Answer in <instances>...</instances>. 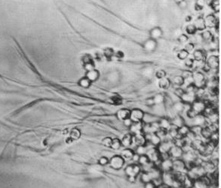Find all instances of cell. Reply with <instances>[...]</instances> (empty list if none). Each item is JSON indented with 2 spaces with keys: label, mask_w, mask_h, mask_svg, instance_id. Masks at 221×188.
Listing matches in <instances>:
<instances>
[{
  "label": "cell",
  "mask_w": 221,
  "mask_h": 188,
  "mask_svg": "<svg viewBox=\"0 0 221 188\" xmlns=\"http://www.w3.org/2000/svg\"><path fill=\"white\" fill-rule=\"evenodd\" d=\"M109 161H110V159H109L107 157L102 156V157L100 158L99 160H98V163H99V165H101V166H106V165L109 164Z\"/></svg>",
  "instance_id": "47"
},
{
  "label": "cell",
  "mask_w": 221,
  "mask_h": 188,
  "mask_svg": "<svg viewBox=\"0 0 221 188\" xmlns=\"http://www.w3.org/2000/svg\"><path fill=\"white\" fill-rule=\"evenodd\" d=\"M174 145L173 140L171 139H166L162 140L159 145L157 147L158 150L159 151L160 154H168L170 149Z\"/></svg>",
  "instance_id": "13"
},
{
  "label": "cell",
  "mask_w": 221,
  "mask_h": 188,
  "mask_svg": "<svg viewBox=\"0 0 221 188\" xmlns=\"http://www.w3.org/2000/svg\"><path fill=\"white\" fill-rule=\"evenodd\" d=\"M196 151L192 150V149L187 151H184L181 159L185 162V163L187 165L191 164V163H194V162L196 160V159L198 158L197 154H196Z\"/></svg>",
  "instance_id": "8"
},
{
  "label": "cell",
  "mask_w": 221,
  "mask_h": 188,
  "mask_svg": "<svg viewBox=\"0 0 221 188\" xmlns=\"http://www.w3.org/2000/svg\"><path fill=\"white\" fill-rule=\"evenodd\" d=\"M112 140H113V138H110V137H106V138H104L102 140L103 145L105 146V147H110V146H111V144H112Z\"/></svg>",
  "instance_id": "45"
},
{
  "label": "cell",
  "mask_w": 221,
  "mask_h": 188,
  "mask_svg": "<svg viewBox=\"0 0 221 188\" xmlns=\"http://www.w3.org/2000/svg\"><path fill=\"white\" fill-rule=\"evenodd\" d=\"M194 61H199V62H204L206 59V54L202 50H196L193 52Z\"/></svg>",
  "instance_id": "26"
},
{
  "label": "cell",
  "mask_w": 221,
  "mask_h": 188,
  "mask_svg": "<svg viewBox=\"0 0 221 188\" xmlns=\"http://www.w3.org/2000/svg\"><path fill=\"white\" fill-rule=\"evenodd\" d=\"M194 48H195L194 44L192 43H189L185 45V48L184 49H185V50H187L188 52H191V51L193 50Z\"/></svg>",
  "instance_id": "56"
},
{
  "label": "cell",
  "mask_w": 221,
  "mask_h": 188,
  "mask_svg": "<svg viewBox=\"0 0 221 188\" xmlns=\"http://www.w3.org/2000/svg\"><path fill=\"white\" fill-rule=\"evenodd\" d=\"M171 124H172V126H174V127L177 128V129H178V128H179V127H180V126H182L183 125H184L183 119H182L180 117H175V118L174 119V120L172 121V122H171Z\"/></svg>",
  "instance_id": "39"
},
{
  "label": "cell",
  "mask_w": 221,
  "mask_h": 188,
  "mask_svg": "<svg viewBox=\"0 0 221 188\" xmlns=\"http://www.w3.org/2000/svg\"><path fill=\"white\" fill-rule=\"evenodd\" d=\"M191 19H192V17H191L190 16H188V17H187V18H186V21L189 22V21H190Z\"/></svg>",
  "instance_id": "62"
},
{
  "label": "cell",
  "mask_w": 221,
  "mask_h": 188,
  "mask_svg": "<svg viewBox=\"0 0 221 188\" xmlns=\"http://www.w3.org/2000/svg\"><path fill=\"white\" fill-rule=\"evenodd\" d=\"M79 84L80 86H82V88H85V89H88L91 86V84H92V82L88 80V79L86 78V77H83L79 82Z\"/></svg>",
  "instance_id": "37"
},
{
  "label": "cell",
  "mask_w": 221,
  "mask_h": 188,
  "mask_svg": "<svg viewBox=\"0 0 221 188\" xmlns=\"http://www.w3.org/2000/svg\"><path fill=\"white\" fill-rule=\"evenodd\" d=\"M144 116V112L140 109H133L132 110H131L129 118L133 122H143Z\"/></svg>",
  "instance_id": "11"
},
{
  "label": "cell",
  "mask_w": 221,
  "mask_h": 188,
  "mask_svg": "<svg viewBox=\"0 0 221 188\" xmlns=\"http://www.w3.org/2000/svg\"><path fill=\"white\" fill-rule=\"evenodd\" d=\"M156 184L153 181L147 182L144 184V188H156Z\"/></svg>",
  "instance_id": "57"
},
{
  "label": "cell",
  "mask_w": 221,
  "mask_h": 188,
  "mask_svg": "<svg viewBox=\"0 0 221 188\" xmlns=\"http://www.w3.org/2000/svg\"><path fill=\"white\" fill-rule=\"evenodd\" d=\"M84 67H85V69L86 70L87 72L91 71V70H94V64H93L92 61H90V62L85 63Z\"/></svg>",
  "instance_id": "48"
},
{
  "label": "cell",
  "mask_w": 221,
  "mask_h": 188,
  "mask_svg": "<svg viewBox=\"0 0 221 188\" xmlns=\"http://www.w3.org/2000/svg\"><path fill=\"white\" fill-rule=\"evenodd\" d=\"M189 131H190V128L186 125H183L180 127L178 128V133L180 138H186L188 135Z\"/></svg>",
  "instance_id": "29"
},
{
  "label": "cell",
  "mask_w": 221,
  "mask_h": 188,
  "mask_svg": "<svg viewBox=\"0 0 221 188\" xmlns=\"http://www.w3.org/2000/svg\"><path fill=\"white\" fill-rule=\"evenodd\" d=\"M178 5L181 9H186V8H187V6H188V3H187V2L186 1V0H183V1H182L181 2H180Z\"/></svg>",
  "instance_id": "58"
},
{
  "label": "cell",
  "mask_w": 221,
  "mask_h": 188,
  "mask_svg": "<svg viewBox=\"0 0 221 188\" xmlns=\"http://www.w3.org/2000/svg\"><path fill=\"white\" fill-rule=\"evenodd\" d=\"M156 188H171V187H168V186H166V185H165V184H160V185H158Z\"/></svg>",
  "instance_id": "61"
},
{
  "label": "cell",
  "mask_w": 221,
  "mask_h": 188,
  "mask_svg": "<svg viewBox=\"0 0 221 188\" xmlns=\"http://www.w3.org/2000/svg\"><path fill=\"white\" fill-rule=\"evenodd\" d=\"M205 108H206V104H205V101H201V100H196L193 103L190 104V109L196 115L202 114L205 110Z\"/></svg>",
  "instance_id": "9"
},
{
  "label": "cell",
  "mask_w": 221,
  "mask_h": 188,
  "mask_svg": "<svg viewBox=\"0 0 221 188\" xmlns=\"http://www.w3.org/2000/svg\"><path fill=\"white\" fill-rule=\"evenodd\" d=\"M130 113H131V110H129V109H120L117 111L116 113V117L119 120L122 121L123 122L125 119H129L130 117Z\"/></svg>",
  "instance_id": "23"
},
{
  "label": "cell",
  "mask_w": 221,
  "mask_h": 188,
  "mask_svg": "<svg viewBox=\"0 0 221 188\" xmlns=\"http://www.w3.org/2000/svg\"><path fill=\"white\" fill-rule=\"evenodd\" d=\"M121 147H122V144H121L120 139L115 138L112 140V144H111V146H110V147H111L112 149L117 150H119V149L121 148Z\"/></svg>",
  "instance_id": "35"
},
{
  "label": "cell",
  "mask_w": 221,
  "mask_h": 188,
  "mask_svg": "<svg viewBox=\"0 0 221 188\" xmlns=\"http://www.w3.org/2000/svg\"><path fill=\"white\" fill-rule=\"evenodd\" d=\"M150 39H152L157 41V40H159V39L162 37L163 36L162 30L159 27H156L152 28L150 32Z\"/></svg>",
  "instance_id": "22"
},
{
  "label": "cell",
  "mask_w": 221,
  "mask_h": 188,
  "mask_svg": "<svg viewBox=\"0 0 221 188\" xmlns=\"http://www.w3.org/2000/svg\"><path fill=\"white\" fill-rule=\"evenodd\" d=\"M171 80H170L168 78H166V77L159 80V87H160L161 89H164V90H167V89H169L170 86H171Z\"/></svg>",
  "instance_id": "31"
},
{
  "label": "cell",
  "mask_w": 221,
  "mask_h": 188,
  "mask_svg": "<svg viewBox=\"0 0 221 188\" xmlns=\"http://www.w3.org/2000/svg\"><path fill=\"white\" fill-rule=\"evenodd\" d=\"M187 174L191 179L194 181L206 175V172L205 171L201 165H199V166H193L188 168Z\"/></svg>",
  "instance_id": "3"
},
{
  "label": "cell",
  "mask_w": 221,
  "mask_h": 188,
  "mask_svg": "<svg viewBox=\"0 0 221 188\" xmlns=\"http://www.w3.org/2000/svg\"><path fill=\"white\" fill-rule=\"evenodd\" d=\"M206 64L209 70H217L219 66V57L216 55L210 56Z\"/></svg>",
  "instance_id": "19"
},
{
  "label": "cell",
  "mask_w": 221,
  "mask_h": 188,
  "mask_svg": "<svg viewBox=\"0 0 221 188\" xmlns=\"http://www.w3.org/2000/svg\"><path fill=\"white\" fill-rule=\"evenodd\" d=\"M146 155L149 158L150 162L154 163V164L159 163V162L161 161L160 153L158 150L157 147H151V148H148V150H147Z\"/></svg>",
  "instance_id": "5"
},
{
  "label": "cell",
  "mask_w": 221,
  "mask_h": 188,
  "mask_svg": "<svg viewBox=\"0 0 221 188\" xmlns=\"http://www.w3.org/2000/svg\"><path fill=\"white\" fill-rule=\"evenodd\" d=\"M185 65L187 67L192 68L194 65V60L192 58H187L185 60Z\"/></svg>",
  "instance_id": "52"
},
{
  "label": "cell",
  "mask_w": 221,
  "mask_h": 188,
  "mask_svg": "<svg viewBox=\"0 0 221 188\" xmlns=\"http://www.w3.org/2000/svg\"><path fill=\"white\" fill-rule=\"evenodd\" d=\"M211 184L209 177L207 175L193 181L194 188H208Z\"/></svg>",
  "instance_id": "7"
},
{
  "label": "cell",
  "mask_w": 221,
  "mask_h": 188,
  "mask_svg": "<svg viewBox=\"0 0 221 188\" xmlns=\"http://www.w3.org/2000/svg\"><path fill=\"white\" fill-rule=\"evenodd\" d=\"M192 122H193V126H200V127H204L206 126L207 121L206 118L203 114H198L197 116L192 119Z\"/></svg>",
  "instance_id": "20"
},
{
  "label": "cell",
  "mask_w": 221,
  "mask_h": 188,
  "mask_svg": "<svg viewBox=\"0 0 221 188\" xmlns=\"http://www.w3.org/2000/svg\"><path fill=\"white\" fill-rule=\"evenodd\" d=\"M175 1V2L177 3V4H179L180 2H181L182 1H183V0H174Z\"/></svg>",
  "instance_id": "63"
},
{
  "label": "cell",
  "mask_w": 221,
  "mask_h": 188,
  "mask_svg": "<svg viewBox=\"0 0 221 188\" xmlns=\"http://www.w3.org/2000/svg\"><path fill=\"white\" fill-rule=\"evenodd\" d=\"M111 99H112V101H113V103H114V104L119 105L122 103V98L119 97V96H113Z\"/></svg>",
  "instance_id": "50"
},
{
  "label": "cell",
  "mask_w": 221,
  "mask_h": 188,
  "mask_svg": "<svg viewBox=\"0 0 221 188\" xmlns=\"http://www.w3.org/2000/svg\"><path fill=\"white\" fill-rule=\"evenodd\" d=\"M148 148L149 147H147V144L143 146H138V147H136V150H135L134 153L139 156L146 155L147 150H148Z\"/></svg>",
  "instance_id": "33"
},
{
  "label": "cell",
  "mask_w": 221,
  "mask_h": 188,
  "mask_svg": "<svg viewBox=\"0 0 221 188\" xmlns=\"http://www.w3.org/2000/svg\"><path fill=\"white\" fill-rule=\"evenodd\" d=\"M104 54L107 58H110L111 56L113 55V51L112 48H106L104 50Z\"/></svg>",
  "instance_id": "53"
},
{
  "label": "cell",
  "mask_w": 221,
  "mask_h": 188,
  "mask_svg": "<svg viewBox=\"0 0 221 188\" xmlns=\"http://www.w3.org/2000/svg\"><path fill=\"white\" fill-rule=\"evenodd\" d=\"M145 137H146V139H147V143L151 144V146H152V147H157L159 145V144L161 143V141H162V140H161L160 138H159V137L156 135V133L145 135Z\"/></svg>",
  "instance_id": "16"
},
{
  "label": "cell",
  "mask_w": 221,
  "mask_h": 188,
  "mask_svg": "<svg viewBox=\"0 0 221 188\" xmlns=\"http://www.w3.org/2000/svg\"><path fill=\"white\" fill-rule=\"evenodd\" d=\"M85 77L88 79L92 82H95V81H97L98 79H99L100 73L97 70H91V71L87 72L86 76Z\"/></svg>",
  "instance_id": "28"
},
{
  "label": "cell",
  "mask_w": 221,
  "mask_h": 188,
  "mask_svg": "<svg viewBox=\"0 0 221 188\" xmlns=\"http://www.w3.org/2000/svg\"><path fill=\"white\" fill-rule=\"evenodd\" d=\"M159 128L161 129L165 130V131H168L172 127V124H171V122L169 120L168 118H162L159 121Z\"/></svg>",
  "instance_id": "24"
},
{
  "label": "cell",
  "mask_w": 221,
  "mask_h": 188,
  "mask_svg": "<svg viewBox=\"0 0 221 188\" xmlns=\"http://www.w3.org/2000/svg\"><path fill=\"white\" fill-rule=\"evenodd\" d=\"M188 56L189 52L187 50H185V49H181L178 53V57L180 60H184L185 61L188 57Z\"/></svg>",
  "instance_id": "41"
},
{
  "label": "cell",
  "mask_w": 221,
  "mask_h": 188,
  "mask_svg": "<svg viewBox=\"0 0 221 188\" xmlns=\"http://www.w3.org/2000/svg\"><path fill=\"white\" fill-rule=\"evenodd\" d=\"M156 77L159 80H161V79L166 77V72L163 70H158L156 73Z\"/></svg>",
  "instance_id": "49"
},
{
  "label": "cell",
  "mask_w": 221,
  "mask_h": 188,
  "mask_svg": "<svg viewBox=\"0 0 221 188\" xmlns=\"http://www.w3.org/2000/svg\"><path fill=\"white\" fill-rule=\"evenodd\" d=\"M134 150H131L130 148H126L122 151V154H121L120 156L123 158L124 161H130L132 160L133 156H134Z\"/></svg>",
  "instance_id": "25"
},
{
  "label": "cell",
  "mask_w": 221,
  "mask_h": 188,
  "mask_svg": "<svg viewBox=\"0 0 221 188\" xmlns=\"http://www.w3.org/2000/svg\"><path fill=\"white\" fill-rule=\"evenodd\" d=\"M172 165L173 159L171 158L161 159L159 163V169L162 172H168L172 171Z\"/></svg>",
  "instance_id": "12"
},
{
  "label": "cell",
  "mask_w": 221,
  "mask_h": 188,
  "mask_svg": "<svg viewBox=\"0 0 221 188\" xmlns=\"http://www.w3.org/2000/svg\"><path fill=\"white\" fill-rule=\"evenodd\" d=\"M184 108H185V103L182 102V101H178V102L174 103L173 105V110L176 113H181L184 110Z\"/></svg>",
  "instance_id": "32"
},
{
  "label": "cell",
  "mask_w": 221,
  "mask_h": 188,
  "mask_svg": "<svg viewBox=\"0 0 221 188\" xmlns=\"http://www.w3.org/2000/svg\"><path fill=\"white\" fill-rule=\"evenodd\" d=\"M71 136H72V138H73V139H77V138H79L80 131H79V130H77V129L73 130V131H72V133H71Z\"/></svg>",
  "instance_id": "54"
},
{
  "label": "cell",
  "mask_w": 221,
  "mask_h": 188,
  "mask_svg": "<svg viewBox=\"0 0 221 188\" xmlns=\"http://www.w3.org/2000/svg\"><path fill=\"white\" fill-rule=\"evenodd\" d=\"M123 123H124V126H126V127L129 128L130 126H131V124L133 123V122L131 120V119H130V118H129V119H125V120H124L123 121Z\"/></svg>",
  "instance_id": "60"
},
{
  "label": "cell",
  "mask_w": 221,
  "mask_h": 188,
  "mask_svg": "<svg viewBox=\"0 0 221 188\" xmlns=\"http://www.w3.org/2000/svg\"><path fill=\"white\" fill-rule=\"evenodd\" d=\"M201 36L202 40H204V41H209L212 38V33L209 30H205L201 33Z\"/></svg>",
  "instance_id": "42"
},
{
  "label": "cell",
  "mask_w": 221,
  "mask_h": 188,
  "mask_svg": "<svg viewBox=\"0 0 221 188\" xmlns=\"http://www.w3.org/2000/svg\"><path fill=\"white\" fill-rule=\"evenodd\" d=\"M150 159L147 157V155H141L139 156V159H138V164H139L140 166H144L146 165H147L148 163H150Z\"/></svg>",
  "instance_id": "36"
},
{
  "label": "cell",
  "mask_w": 221,
  "mask_h": 188,
  "mask_svg": "<svg viewBox=\"0 0 221 188\" xmlns=\"http://www.w3.org/2000/svg\"><path fill=\"white\" fill-rule=\"evenodd\" d=\"M205 3H206L205 0H197L196 3V9L197 11L201 10L205 7Z\"/></svg>",
  "instance_id": "44"
},
{
  "label": "cell",
  "mask_w": 221,
  "mask_h": 188,
  "mask_svg": "<svg viewBox=\"0 0 221 188\" xmlns=\"http://www.w3.org/2000/svg\"><path fill=\"white\" fill-rule=\"evenodd\" d=\"M191 188H194V187H191Z\"/></svg>",
  "instance_id": "64"
},
{
  "label": "cell",
  "mask_w": 221,
  "mask_h": 188,
  "mask_svg": "<svg viewBox=\"0 0 221 188\" xmlns=\"http://www.w3.org/2000/svg\"><path fill=\"white\" fill-rule=\"evenodd\" d=\"M184 92H185V90H183L181 88H178V89L175 90V94L179 98H181L182 95L184 94Z\"/></svg>",
  "instance_id": "55"
},
{
  "label": "cell",
  "mask_w": 221,
  "mask_h": 188,
  "mask_svg": "<svg viewBox=\"0 0 221 188\" xmlns=\"http://www.w3.org/2000/svg\"><path fill=\"white\" fill-rule=\"evenodd\" d=\"M186 31H187V33L189 35H194L196 33V31H197V30H196L194 24H189L187 28H186Z\"/></svg>",
  "instance_id": "43"
},
{
  "label": "cell",
  "mask_w": 221,
  "mask_h": 188,
  "mask_svg": "<svg viewBox=\"0 0 221 188\" xmlns=\"http://www.w3.org/2000/svg\"><path fill=\"white\" fill-rule=\"evenodd\" d=\"M188 40H189L188 36H187L186 34H180L178 38V41L180 43H187V42H188Z\"/></svg>",
  "instance_id": "46"
},
{
  "label": "cell",
  "mask_w": 221,
  "mask_h": 188,
  "mask_svg": "<svg viewBox=\"0 0 221 188\" xmlns=\"http://www.w3.org/2000/svg\"><path fill=\"white\" fill-rule=\"evenodd\" d=\"M155 105H160L165 101V96L162 94H157L153 97Z\"/></svg>",
  "instance_id": "38"
},
{
  "label": "cell",
  "mask_w": 221,
  "mask_h": 188,
  "mask_svg": "<svg viewBox=\"0 0 221 188\" xmlns=\"http://www.w3.org/2000/svg\"><path fill=\"white\" fill-rule=\"evenodd\" d=\"M125 161L120 155L113 156L109 161V165L112 168L115 170H119L124 166Z\"/></svg>",
  "instance_id": "6"
},
{
  "label": "cell",
  "mask_w": 221,
  "mask_h": 188,
  "mask_svg": "<svg viewBox=\"0 0 221 188\" xmlns=\"http://www.w3.org/2000/svg\"><path fill=\"white\" fill-rule=\"evenodd\" d=\"M143 122H133V123L131 124V126L129 127L130 133H131L132 135L143 134Z\"/></svg>",
  "instance_id": "15"
},
{
  "label": "cell",
  "mask_w": 221,
  "mask_h": 188,
  "mask_svg": "<svg viewBox=\"0 0 221 188\" xmlns=\"http://www.w3.org/2000/svg\"><path fill=\"white\" fill-rule=\"evenodd\" d=\"M210 6L215 12H219L220 10V0H211L210 3Z\"/></svg>",
  "instance_id": "34"
},
{
  "label": "cell",
  "mask_w": 221,
  "mask_h": 188,
  "mask_svg": "<svg viewBox=\"0 0 221 188\" xmlns=\"http://www.w3.org/2000/svg\"><path fill=\"white\" fill-rule=\"evenodd\" d=\"M172 82L174 85H175L181 86L184 85V80L181 76H175Z\"/></svg>",
  "instance_id": "40"
},
{
  "label": "cell",
  "mask_w": 221,
  "mask_h": 188,
  "mask_svg": "<svg viewBox=\"0 0 221 188\" xmlns=\"http://www.w3.org/2000/svg\"><path fill=\"white\" fill-rule=\"evenodd\" d=\"M193 24L197 30L201 31L206 29V26H205V20L204 18L201 17H198V18L196 20V21H195V24Z\"/></svg>",
  "instance_id": "30"
},
{
  "label": "cell",
  "mask_w": 221,
  "mask_h": 188,
  "mask_svg": "<svg viewBox=\"0 0 221 188\" xmlns=\"http://www.w3.org/2000/svg\"><path fill=\"white\" fill-rule=\"evenodd\" d=\"M183 150L181 147H179L178 146L174 144L171 148L170 149L168 154L171 159H181L182 156H183Z\"/></svg>",
  "instance_id": "14"
},
{
  "label": "cell",
  "mask_w": 221,
  "mask_h": 188,
  "mask_svg": "<svg viewBox=\"0 0 221 188\" xmlns=\"http://www.w3.org/2000/svg\"><path fill=\"white\" fill-rule=\"evenodd\" d=\"M205 24L206 27H209V28H214L216 27L217 26V24H218V21H217V19L214 15H208L205 18Z\"/></svg>",
  "instance_id": "21"
},
{
  "label": "cell",
  "mask_w": 221,
  "mask_h": 188,
  "mask_svg": "<svg viewBox=\"0 0 221 188\" xmlns=\"http://www.w3.org/2000/svg\"><path fill=\"white\" fill-rule=\"evenodd\" d=\"M162 182L163 184L171 188H180L178 181H177L175 174L173 171L162 173Z\"/></svg>",
  "instance_id": "1"
},
{
  "label": "cell",
  "mask_w": 221,
  "mask_h": 188,
  "mask_svg": "<svg viewBox=\"0 0 221 188\" xmlns=\"http://www.w3.org/2000/svg\"><path fill=\"white\" fill-rule=\"evenodd\" d=\"M132 138L133 135L131 133L126 134L124 135L123 138L121 140V144H122V147H129L130 146L132 145Z\"/></svg>",
  "instance_id": "27"
},
{
  "label": "cell",
  "mask_w": 221,
  "mask_h": 188,
  "mask_svg": "<svg viewBox=\"0 0 221 188\" xmlns=\"http://www.w3.org/2000/svg\"><path fill=\"white\" fill-rule=\"evenodd\" d=\"M146 103H147V106H150V107L154 106V105H155V103H154L153 98H148V99H147Z\"/></svg>",
  "instance_id": "59"
},
{
  "label": "cell",
  "mask_w": 221,
  "mask_h": 188,
  "mask_svg": "<svg viewBox=\"0 0 221 188\" xmlns=\"http://www.w3.org/2000/svg\"><path fill=\"white\" fill-rule=\"evenodd\" d=\"M192 73L191 71H189V70H185V71H183V73H182L181 76L183 77V80H186V79H188L190 78V77H192Z\"/></svg>",
  "instance_id": "51"
},
{
  "label": "cell",
  "mask_w": 221,
  "mask_h": 188,
  "mask_svg": "<svg viewBox=\"0 0 221 188\" xmlns=\"http://www.w3.org/2000/svg\"><path fill=\"white\" fill-rule=\"evenodd\" d=\"M187 170V164L182 159H173L172 171L178 173H183Z\"/></svg>",
  "instance_id": "10"
},
{
  "label": "cell",
  "mask_w": 221,
  "mask_h": 188,
  "mask_svg": "<svg viewBox=\"0 0 221 188\" xmlns=\"http://www.w3.org/2000/svg\"><path fill=\"white\" fill-rule=\"evenodd\" d=\"M157 41L150 38L143 43V48L147 52H153L157 48Z\"/></svg>",
  "instance_id": "18"
},
{
  "label": "cell",
  "mask_w": 221,
  "mask_h": 188,
  "mask_svg": "<svg viewBox=\"0 0 221 188\" xmlns=\"http://www.w3.org/2000/svg\"><path fill=\"white\" fill-rule=\"evenodd\" d=\"M147 144V139L144 134H139L133 135L132 138V145H134L135 147L138 146H143Z\"/></svg>",
  "instance_id": "17"
},
{
  "label": "cell",
  "mask_w": 221,
  "mask_h": 188,
  "mask_svg": "<svg viewBox=\"0 0 221 188\" xmlns=\"http://www.w3.org/2000/svg\"><path fill=\"white\" fill-rule=\"evenodd\" d=\"M141 171V166L139 164H138V163L130 164L124 168L125 175L129 177V180L131 182H134L136 180L137 177L140 175Z\"/></svg>",
  "instance_id": "2"
},
{
  "label": "cell",
  "mask_w": 221,
  "mask_h": 188,
  "mask_svg": "<svg viewBox=\"0 0 221 188\" xmlns=\"http://www.w3.org/2000/svg\"><path fill=\"white\" fill-rule=\"evenodd\" d=\"M192 83L196 89H205L207 85V81L204 73L197 71L192 73Z\"/></svg>",
  "instance_id": "4"
}]
</instances>
